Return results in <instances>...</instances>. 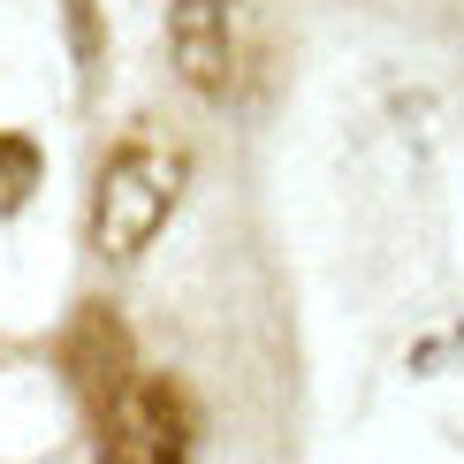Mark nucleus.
<instances>
[{"instance_id":"f257e3e1","label":"nucleus","mask_w":464,"mask_h":464,"mask_svg":"<svg viewBox=\"0 0 464 464\" xmlns=\"http://www.w3.org/2000/svg\"><path fill=\"white\" fill-rule=\"evenodd\" d=\"M183 183H190V152L160 130H130L92 176V214H84L92 251L100 259H138L183 206Z\"/></svg>"},{"instance_id":"f03ea898","label":"nucleus","mask_w":464,"mask_h":464,"mask_svg":"<svg viewBox=\"0 0 464 464\" xmlns=\"http://www.w3.org/2000/svg\"><path fill=\"white\" fill-rule=\"evenodd\" d=\"M190 450H198V403L168 373H138L100 411V464H190Z\"/></svg>"},{"instance_id":"7ed1b4c3","label":"nucleus","mask_w":464,"mask_h":464,"mask_svg":"<svg viewBox=\"0 0 464 464\" xmlns=\"http://www.w3.org/2000/svg\"><path fill=\"white\" fill-rule=\"evenodd\" d=\"M168 53L198 100H237L251 46H244V0H176L168 8Z\"/></svg>"},{"instance_id":"20e7f679","label":"nucleus","mask_w":464,"mask_h":464,"mask_svg":"<svg viewBox=\"0 0 464 464\" xmlns=\"http://www.w3.org/2000/svg\"><path fill=\"white\" fill-rule=\"evenodd\" d=\"M69 365H76V389L92 396V411H107V403L138 381V373H130V343H122V327H114L107 313H84V320H76Z\"/></svg>"},{"instance_id":"39448f33","label":"nucleus","mask_w":464,"mask_h":464,"mask_svg":"<svg viewBox=\"0 0 464 464\" xmlns=\"http://www.w3.org/2000/svg\"><path fill=\"white\" fill-rule=\"evenodd\" d=\"M38 190V145L15 138V130H0V214H15Z\"/></svg>"}]
</instances>
